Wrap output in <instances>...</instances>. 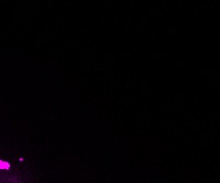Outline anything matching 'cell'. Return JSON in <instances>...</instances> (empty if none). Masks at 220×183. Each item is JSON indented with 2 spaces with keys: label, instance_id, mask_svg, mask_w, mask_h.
I'll return each instance as SVG.
<instances>
[{
  "label": "cell",
  "instance_id": "cell-1",
  "mask_svg": "<svg viewBox=\"0 0 220 183\" xmlns=\"http://www.w3.org/2000/svg\"><path fill=\"white\" fill-rule=\"evenodd\" d=\"M9 164L7 162H0V169H8Z\"/></svg>",
  "mask_w": 220,
  "mask_h": 183
}]
</instances>
